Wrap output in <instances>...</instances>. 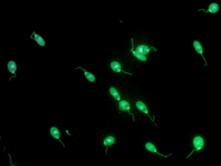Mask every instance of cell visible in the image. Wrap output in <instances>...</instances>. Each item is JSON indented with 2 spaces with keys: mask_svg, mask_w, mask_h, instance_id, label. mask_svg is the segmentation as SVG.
<instances>
[{
  "mask_svg": "<svg viewBox=\"0 0 221 166\" xmlns=\"http://www.w3.org/2000/svg\"><path fill=\"white\" fill-rule=\"evenodd\" d=\"M193 45L194 49L196 50L197 53L198 54H200L201 56H202V58H203V60H204L205 62V64H204V67L206 66V65L208 66V64H207L206 60L203 54H202L203 53V49L201 43L198 41L195 40L193 42Z\"/></svg>",
  "mask_w": 221,
  "mask_h": 166,
  "instance_id": "2",
  "label": "cell"
},
{
  "mask_svg": "<svg viewBox=\"0 0 221 166\" xmlns=\"http://www.w3.org/2000/svg\"><path fill=\"white\" fill-rule=\"evenodd\" d=\"M145 147H146V149H147V150H149V151H150V152L155 153L158 154V156H160L161 159V157H164L166 158L168 157L169 156L171 155L172 154H169L168 155H162V154H161L159 153L158 152L157 149H156L155 145H154V144H152V143H149H149H147L146 144Z\"/></svg>",
  "mask_w": 221,
  "mask_h": 166,
  "instance_id": "8",
  "label": "cell"
},
{
  "mask_svg": "<svg viewBox=\"0 0 221 166\" xmlns=\"http://www.w3.org/2000/svg\"><path fill=\"white\" fill-rule=\"evenodd\" d=\"M119 106L120 110L124 111H127L129 114H131L133 116V121H134V114L130 112V105L128 102L125 101V100H122L119 102Z\"/></svg>",
  "mask_w": 221,
  "mask_h": 166,
  "instance_id": "6",
  "label": "cell"
},
{
  "mask_svg": "<svg viewBox=\"0 0 221 166\" xmlns=\"http://www.w3.org/2000/svg\"><path fill=\"white\" fill-rule=\"evenodd\" d=\"M110 66H111V68L115 72H120V71H123V72L125 73L128 74L132 75L131 74H130L129 73H128L125 72L123 71H122L121 64L118 62H117V61H113V62H112L111 63Z\"/></svg>",
  "mask_w": 221,
  "mask_h": 166,
  "instance_id": "13",
  "label": "cell"
},
{
  "mask_svg": "<svg viewBox=\"0 0 221 166\" xmlns=\"http://www.w3.org/2000/svg\"><path fill=\"white\" fill-rule=\"evenodd\" d=\"M192 143H193L194 149H193L191 153H190L188 156L186 157V159L188 158L193 153L194 151H199L203 148L205 145L204 138H202V136H195L193 138Z\"/></svg>",
  "mask_w": 221,
  "mask_h": 166,
  "instance_id": "1",
  "label": "cell"
},
{
  "mask_svg": "<svg viewBox=\"0 0 221 166\" xmlns=\"http://www.w3.org/2000/svg\"><path fill=\"white\" fill-rule=\"evenodd\" d=\"M7 67L9 72L14 74V78H16L17 76L16 72L17 69V65L16 62L14 61H10L7 64Z\"/></svg>",
  "mask_w": 221,
  "mask_h": 166,
  "instance_id": "10",
  "label": "cell"
},
{
  "mask_svg": "<svg viewBox=\"0 0 221 166\" xmlns=\"http://www.w3.org/2000/svg\"><path fill=\"white\" fill-rule=\"evenodd\" d=\"M219 9V5L217 3H212L210 4V5L209 6L208 9L206 10V11L204 9H199V10H198V11H203L205 13L209 12V13H211V14H215L217 12H218Z\"/></svg>",
  "mask_w": 221,
  "mask_h": 166,
  "instance_id": "3",
  "label": "cell"
},
{
  "mask_svg": "<svg viewBox=\"0 0 221 166\" xmlns=\"http://www.w3.org/2000/svg\"><path fill=\"white\" fill-rule=\"evenodd\" d=\"M75 69H80L82 70L84 72L85 76L86 78L88 80L90 81L91 82H93L96 81V78H95V77L94 76V75L92 74L91 73L86 71L85 69H84L83 68L80 67H75Z\"/></svg>",
  "mask_w": 221,
  "mask_h": 166,
  "instance_id": "11",
  "label": "cell"
},
{
  "mask_svg": "<svg viewBox=\"0 0 221 166\" xmlns=\"http://www.w3.org/2000/svg\"><path fill=\"white\" fill-rule=\"evenodd\" d=\"M114 142H115V138L113 136H109L104 139L103 143H104V145L106 147L105 153L107 154L108 146L112 145L114 143Z\"/></svg>",
  "mask_w": 221,
  "mask_h": 166,
  "instance_id": "12",
  "label": "cell"
},
{
  "mask_svg": "<svg viewBox=\"0 0 221 166\" xmlns=\"http://www.w3.org/2000/svg\"><path fill=\"white\" fill-rule=\"evenodd\" d=\"M8 156H9V157H10V164H11V166H17L16 165H14L12 164V158H11V155H10L9 154H8Z\"/></svg>",
  "mask_w": 221,
  "mask_h": 166,
  "instance_id": "16",
  "label": "cell"
},
{
  "mask_svg": "<svg viewBox=\"0 0 221 166\" xmlns=\"http://www.w3.org/2000/svg\"><path fill=\"white\" fill-rule=\"evenodd\" d=\"M132 49L131 51L132 52L133 54H134L135 57H137L138 59H140V60H142V61H146L147 60V58L144 55H140L138 54L136 51H133V49H134V45H133V39H132Z\"/></svg>",
  "mask_w": 221,
  "mask_h": 166,
  "instance_id": "15",
  "label": "cell"
},
{
  "mask_svg": "<svg viewBox=\"0 0 221 166\" xmlns=\"http://www.w3.org/2000/svg\"><path fill=\"white\" fill-rule=\"evenodd\" d=\"M30 38L31 39L36 41L39 46L42 47H44L46 46V42L43 38L42 37L36 33L35 31H34L33 33L32 34Z\"/></svg>",
  "mask_w": 221,
  "mask_h": 166,
  "instance_id": "4",
  "label": "cell"
},
{
  "mask_svg": "<svg viewBox=\"0 0 221 166\" xmlns=\"http://www.w3.org/2000/svg\"><path fill=\"white\" fill-rule=\"evenodd\" d=\"M136 105L137 108H138L139 110L141 111V112H144V113L147 114V115L149 116V117L150 118V119L151 120V121L154 123L155 126H157V125L154 123V119H152V118L151 117V116H149V112H148V109H147V107L146 106V105H145V104H144V102H141V101H138V102H137V103H136Z\"/></svg>",
  "mask_w": 221,
  "mask_h": 166,
  "instance_id": "5",
  "label": "cell"
},
{
  "mask_svg": "<svg viewBox=\"0 0 221 166\" xmlns=\"http://www.w3.org/2000/svg\"><path fill=\"white\" fill-rule=\"evenodd\" d=\"M150 50L151 49H149L146 45H140L136 49V52L140 55H144L148 54Z\"/></svg>",
  "mask_w": 221,
  "mask_h": 166,
  "instance_id": "9",
  "label": "cell"
},
{
  "mask_svg": "<svg viewBox=\"0 0 221 166\" xmlns=\"http://www.w3.org/2000/svg\"><path fill=\"white\" fill-rule=\"evenodd\" d=\"M110 92L111 95L114 97V99H116L117 101H120L121 100L120 95L119 93L117 91L116 89L114 88H111L110 89Z\"/></svg>",
  "mask_w": 221,
  "mask_h": 166,
  "instance_id": "14",
  "label": "cell"
},
{
  "mask_svg": "<svg viewBox=\"0 0 221 166\" xmlns=\"http://www.w3.org/2000/svg\"><path fill=\"white\" fill-rule=\"evenodd\" d=\"M50 133L51 134V136L53 138L55 139H58L59 140L60 142H61V144H63V146L64 147H65V145L64 144V143L62 142L61 141V139L60 138V132L59 130H58V128L55 127H52V128L50 129Z\"/></svg>",
  "mask_w": 221,
  "mask_h": 166,
  "instance_id": "7",
  "label": "cell"
}]
</instances>
